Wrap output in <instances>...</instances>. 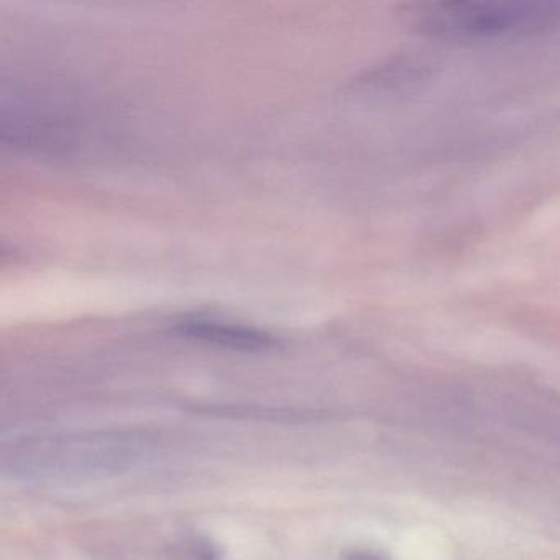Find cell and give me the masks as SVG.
<instances>
[{
  "mask_svg": "<svg viewBox=\"0 0 560 560\" xmlns=\"http://www.w3.org/2000/svg\"><path fill=\"white\" fill-rule=\"evenodd\" d=\"M343 560H389L388 557L373 550L357 549L346 553Z\"/></svg>",
  "mask_w": 560,
  "mask_h": 560,
  "instance_id": "obj_4",
  "label": "cell"
},
{
  "mask_svg": "<svg viewBox=\"0 0 560 560\" xmlns=\"http://www.w3.org/2000/svg\"><path fill=\"white\" fill-rule=\"evenodd\" d=\"M178 332L188 339L202 340L214 346L228 347L244 352H261L277 346L273 337L252 327L234 324L215 323V320L188 319L179 324Z\"/></svg>",
  "mask_w": 560,
  "mask_h": 560,
  "instance_id": "obj_2",
  "label": "cell"
},
{
  "mask_svg": "<svg viewBox=\"0 0 560 560\" xmlns=\"http://www.w3.org/2000/svg\"><path fill=\"white\" fill-rule=\"evenodd\" d=\"M412 31L444 40L524 37L560 27V0H439L409 5Z\"/></svg>",
  "mask_w": 560,
  "mask_h": 560,
  "instance_id": "obj_1",
  "label": "cell"
},
{
  "mask_svg": "<svg viewBox=\"0 0 560 560\" xmlns=\"http://www.w3.org/2000/svg\"><path fill=\"white\" fill-rule=\"evenodd\" d=\"M192 553H195L196 560H221L222 553L215 544L211 540L201 539L192 547Z\"/></svg>",
  "mask_w": 560,
  "mask_h": 560,
  "instance_id": "obj_3",
  "label": "cell"
}]
</instances>
